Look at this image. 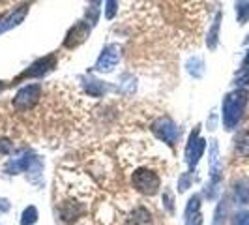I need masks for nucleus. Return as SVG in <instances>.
Returning <instances> with one entry per match:
<instances>
[{"label":"nucleus","mask_w":249,"mask_h":225,"mask_svg":"<svg viewBox=\"0 0 249 225\" xmlns=\"http://www.w3.org/2000/svg\"><path fill=\"white\" fill-rule=\"evenodd\" d=\"M236 17L240 25L249 21V0H236Z\"/></svg>","instance_id":"15"},{"label":"nucleus","mask_w":249,"mask_h":225,"mask_svg":"<svg viewBox=\"0 0 249 225\" xmlns=\"http://www.w3.org/2000/svg\"><path fill=\"white\" fill-rule=\"evenodd\" d=\"M120 60V47L118 45H107L105 49L101 51V55L98 56V60H96V72H100V74H111L112 70L116 68V64Z\"/></svg>","instance_id":"5"},{"label":"nucleus","mask_w":249,"mask_h":225,"mask_svg":"<svg viewBox=\"0 0 249 225\" xmlns=\"http://www.w3.org/2000/svg\"><path fill=\"white\" fill-rule=\"evenodd\" d=\"M187 68V74L193 75L195 79H199L204 75V62H202V58L200 56H193V58H189L186 64Z\"/></svg>","instance_id":"13"},{"label":"nucleus","mask_w":249,"mask_h":225,"mask_svg":"<svg viewBox=\"0 0 249 225\" xmlns=\"http://www.w3.org/2000/svg\"><path fill=\"white\" fill-rule=\"evenodd\" d=\"M131 186L135 188L139 193L152 197L158 193V189L161 186V180H160L158 173H154L152 169H139L131 176Z\"/></svg>","instance_id":"2"},{"label":"nucleus","mask_w":249,"mask_h":225,"mask_svg":"<svg viewBox=\"0 0 249 225\" xmlns=\"http://www.w3.org/2000/svg\"><path fill=\"white\" fill-rule=\"evenodd\" d=\"M189 182H191V176H189V173H186V175L178 180V189H180V191L187 189V188H189Z\"/></svg>","instance_id":"23"},{"label":"nucleus","mask_w":249,"mask_h":225,"mask_svg":"<svg viewBox=\"0 0 249 225\" xmlns=\"http://www.w3.org/2000/svg\"><path fill=\"white\" fill-rule=\"evenodd\" d=\"M2 88H4V85H0V90H2Z\"/></svg>","instance_id":"26"},{"label":"nucleus","mask_w":249,"mask_h":225,"mask_svg":"<svg viewBox=\"0 0 249 225\" xmlns=\"http://www.w3.org/2000/svg\"><path fill=\"white\" fill-rule=\"evenodd\" d=\"M248 92L244 88H238L234 92L227 94L223 100V126L225 130H234L242 120L246 105H248Z\"/></svg>","instance_id":"1"},{"label":"nucleus","mask_w":249,"mask_h":225,"mask_svg":"<svg viewBox=\"0 0 249 225\" xmlns=\"http://www.w3.org/2000/svg\"><path fill=\"white\" fill-rule=\"evenodd\" d=\"M219 26H221V12H217L215 19H213V25L208 32L206 38V43H208V49H215L217 47V39H219Z\"/></svg>","instance_id":"12"},{"label":"nucleus","mask_w":249,"mask_h":225,"mask_svg":"<svg viewBox=\"0 0 249 225\" xmlns=\"http://www.w3.org/2000/svg\"><path fill=\"white\" fill-rule=\"evenodd\" d=\"M186 225H202V218H200V212L186 214Z\"/></svg>","instance_id":"20"},{"label":"nucleus","mask_w":249,"mask_h":225,"mask_svg":"<svg viewBox=\"0 0 249 225\" xmlns=\"http://www.w3.org/2000/svg\"><path fill=\"white\" fill-rule=\"evenodd\" d=\"M0 2H2V0H0Z\"/></svg>","instance_id":"27"},{"label":"nucleus","mask_w":249,"mask_h":225,"mask_svg":"<svg viewBox=\"0 0 249 225\" xmlns=\"http://www.w3.org/2000/svg\"><path fill=\"white\" fill-rule=\"evenodd\" d=\"M85 88H87L88 94H90V96H94V98H100L101 94L105 92V85H103L101 81H96V79H88Z\"/></svg>","instance_id":"16"},{"label":"nucleus","mask_w":249,"mask_h":225,"mask_svg":"<svg viewBox=\"0 0 249 225\" xmlns=\"http://www.w3.org/2000/svg\"><path fill=\"white\" fill-rule=\"evenodd\" d=\"M163 203H165V208H167L169 212H173V210H175V205H173V195H171V191H165V193H163Z\"/></svg>","instance_id":"21"},{"label":"nucleus","mask_w":249,"mask_h":225,"mask_svg":"<svg viewBox=\"0 0 249 225\" xmlns=\"http://www.w3.org/2000/svg\"><path fill=\"white\" fill-rule=\"evenodd\" d=\"M8 208H10V203L6 199H0V212H6Z\"/></svg>","instance_id":"24"},{"label":"nucleus","mask_w":249,"mask_h":225,"mask_svg":"<svg viewBox=\"0 0 249 225\" xmlns=\"http://www.w3.org/2000/svg\"><path fill=\"white\" fill-rule=\"evenodd\" d=\"M90 2H92V4H94V6H96V8H98V4H100L101 0H90Z\"/></svg>","instance_id":"25"},{"label":"nucleus","mask_w":249,"mask_h":225,"mask_svg":"<svg viewBox=\"0 0 249 225\" xmlns=\"http://www.w3.org/2000/svg\"><path fill=\"white\" fill-rule=\"evenodd\" d=\"M41 98V85H26L13 98L12 105L17 111H30Z\"/></svg>","instance_id":"3"},{"label":"nucleus","mask_w":249,"mask_h":225,"mask_svg":"<svg viewBox=\"0 0 249 225\" xmlns=\"http://www.w3.org/2000/svg\"><path fill=\"white\" fill-rule=\"evenodd\" d=\"M88 34H90V26H88V23L79 21V23L68 32V36H66V39H64V47H66V49H75L77 45H81V43L87 39Z\"/></svg>","instance_id":"7"},{"label":"nucleus","mask_w":249,"mask_h":225,"mask_svg":"<svg viewBox=\"0 0 249 225\" xmlns=\"http://www.w3.org/2000/svg\"><path fill=\"white\" fill-rule=\"evenodd\" d=\"M204 139L199 137V130H195L189 137V143L186 147V162L189 165V169H195L199 160L202 158V152H204Z\"/></svg>","instance_id":"6"},{"label":"nucleus","mask_w":249,"mask_h":225,"mask_svg":"<svg viewBox=\"0 0 249 225\" xmlns=\"http://www.w3.org/2000/svg\"><path fill=\"white\" fill-rule=\"evenodd\" d=\"M152 131L156 133V137L161 139L163 143H167L169 147H175L178 137H180L178 126H176L171 118H167V116L154 120V122H152Z\"/></svg>","instance_id":"4"},{"label":"nucleus","mask_w":249,"mask_h":225,"mask_svg":"<svg viewBox=\"0 0 249 225\" xmlns=\"http://www.w3.org/2000/svg\"><path fill=\"white\" fill-rule=\"evenodd\" d=\"M210 171H212V178L219 180V149H217L215 141L210 147Z\"/></svg>","instance_id":"14"},{"label":"nucleus","mask_w":249,"mask_h":225,"mask_svg":"<svg viewBox=\"0 0 249 225\" xmlns=\"http://www.w3.org/2000/svg\"><path fill=\"white\" fill-rule=\"evenodd\" d=\"M234 199L240 205H249V178H240L234 184Z\"/></svg>","instance_id":"11"},{"label":"nucleus","mask_w":249,"mask_h":225,"mask_svg":"<svg viewBox=\"0 0 249 225\" xmlns=\"http://www.w3.org/2000/svg\"><path fill=\"white\" fill-rule=\"evenodd\" d=\"M234 152L238 158H249V130L238 133L234 139Z\"/></svg>","instance_id":"10"},{"label":"nucleus","mask_w":249,"mask_h":225,"mask_svg":"<svg viewBox=\"0 0 249 225\" xmlns=\"http://www.w3.org/2000/svg\"><path fill=\"white\" fill-rule=\"evenodd\" d=\"M26 13H28V6H21V8H17L15 12L0 15V34L6 32V30H10V28H13V26H17L19 23H23Z\"/></svg>","instance_id":"9"},{"label":"nucleus","mask_w":249,"mask_h":225,"mask_svg":"<svg viewBox=\"0 0 249 225\" xmlns=\"http://www.w3.org/2000/svg\"><path fill=\"white\" fill-rule=\"evenodd\" d=\"M225 201H221V205L217 206V212H215V220H213V225H223L225 222Z\"/></svg>","instance_id":"19"},{"label":"nucleus","mask_w":249,"mask_h":225,"mask_svg":"<svg viewBox=\"0 0 249 225\" xmlns=\"http://www.w3.org/2000/svg\"><path fill=\"white\" fill-rule=\"evenodd\" d=\"M37 222V210L36 206H28L21 216V225H34Z\"/></svg>","instance_id":"17"},{"label":"nucleus","mask_w":249,"mask_h":225,"mask_svg":"<svg viewBox=\"0 0 249 225\" xmlns=\"http://www.w3.org/2000/svg\"><path fill=\"white\" fill-rule=\"evenodd\" d=\"M54 64H56V60H54L53 55L45 56V58H39V60H36L28 70H25L23 74L19 75V79H26V77H43V75L49 74L51 70L54 68ZM19 79H17V81H19Z\"/></svg>","instance_id":"8"},{"label":"nucleus","mask_w":249,"mask_h":225,"mask_svg":"<svg viewBox=\"0 0 249 225\" xmlns=\"http://www.w3.org/2000/svg\"><path fill=\"white\" fill-rule=\"evenodd\" d=\"M116 0H105V17L107 19H112L116 15Z\"/></svg>","instance_id":"18"},{"label":"nucleus","mask_w":249,"mask_h":225,"mask_svg":"<svg viewBox=\"0 0 249 225\" xmlns=\"http://www.w3.org/2000/svg\"><path fill=\"white\" fill-rule=\"evenodd\" d=\"M234 225H249V212H240L234 218Z\"/></svg>","instance_id":"22"}]
</instances>
